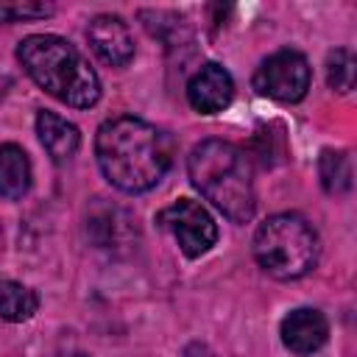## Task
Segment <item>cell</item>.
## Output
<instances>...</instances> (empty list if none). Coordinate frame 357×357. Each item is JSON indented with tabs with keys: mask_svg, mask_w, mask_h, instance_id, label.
Wrapping results in <instances>:
<instances>
[{
	"mask_svg": "<svg viewBox=\"0 0 357 357\" xmlns=\"http://www.w3.org/2000/svg\"><path fill=\"white\" fill-rule=\"evenodd\" d=\"M321 181H324V190L329 195L346 192L349 184H351L349 156L340 153V151H324V156H321Z\"/></svg>",
	"mask_w": 357,
	"mask_h": 357,
	"instance_id": "13",
	"label": "cell"
},
{
	"mask_svg": "<svg viewBox=\"0 0 357 357\" xmlns=\"http://www.w3.org/2000/svg\"><path fill=\"white\" fill-rule=\"evenodd\" d=\"M36 134H39L42 148L56 162H64V159L75 156V151L81 145L78 128L70 120H64V117H59L56 112H47V109L36 114Z\"/></svg>",
	"mask_w": 357,
	"mask_h": 357,
	"instance_id": "10",
	"label": "cell"
},
{
	"mask_svg": "<svg viewBox=\"0 0 357 357\" xmlns=\"http://www.w3.org/2000/svg\"><path fill=\"white\" fill-rule=\"evenodd\" d=\"M192 187L229 220L248 223L257 209L251 165L245 153L226 139H204L187 156Z\"/></svg>",
	"mask_w": 357,
	"mask_h": 357,
	"instance_id": "3",
	"label": "cell"
},
{
	"mask_svg": "<svg viewBox=\"0 0 357 357\" xmlns=\"http://www.w3.org/2000/svg\"><path fill=\"white\" fill-rule=\"evenodd\" d=\"M326 81L337 92H349L354 86V56L343 47L332 50L326 59Z\"/></svg>",
	"mask_w": 357,
	"mask_h": 357,
	"instance_id": "14",
	"label": "cell"
},
{
	"mask_svg": "<svg viewBox=\"0 0 357 357\" xmlns=\"http://www.w3.org/2000/svg\"><path fill=\"white\" fill-rule=\"evenodd\" d=\"M25 73L56 100L73 109H89L100 98V78L73 42L56 33H31L17 45Z\"/></svg>",
	"mask_w": 357,
	"mask_h": 357,
	"instance_id": "2",
	"label": "cell"
},
{
	"mask_svg": "<svg viewBox=\"0 0 357 357\" xmlns=\"http://www.w3.org/2000/svg\"><path fill=\"white\" fill-rule=\"evenodd\" d=\"M234 98V81L226 67L206 61L190 81H187V100L201 114L223 112Z\"/></svg>",
	"mask_w": 357,
	"mask_h": 357,
	"instance_id": "9",
	"label": "cell"
},
{
	"mask_svg": "<svg viewBox=\"0 0 357 357\" xmlns=\"http://www.w3.org/2000/svg\"><path fill=\"white\" fill-rule=\"evenodd\" d=\"M28 187H31L28 153L14 142L0 145V198L17 201L28 192Z\"/></svg>",
	"mask_w": 357,
	"mask_h": 357,
	"instance_id": "11",
	"label": "cell"
},
{
	"mask_svg": "<svg viewBox=\"0 0 357 357\" xmlns=\"http://www.w3.org/2000/svg\"><path fill=\"white\" fill-rule=\"evenodd\" d=\"M310 64L298 50H276L254 73V89L279 103H296L310 89Z\"/></svg>",
	"mask_w": 357,
	"mask_h": 357,
	"instance_id": "6",
	"label": "cell"
},
{
	"mask_svg": "<svg viewBox=\"0 0 357 357\" xmlns=\"http://www.w3.org/2000/svg\"><path fill=\"white\" fill-rule=\"evenodd\" d=\"M95 156L112 187L137 195L162 181L173 159V145L162 128L134 114H120L98 128Z\"/></svg>",
	"mask_w": 357,
	"mask_h": 357,
	"instance_id": "1",
	"label": "cell"
},
{
	"mask_svg": "<svg viewBox=\"0 0 357 357\" xmlns=\"http://www.w3.org/2000/svg\"><path fill=\"white\" fill-rule=\"evenodd\" d=\"M279 335H282L284 349H290L298 357H310L324 349L329 337V321L315 307H298L282 318Z\"/></svg>",
	"mask_w": 357,
	"mask_h": 357,
	"instance_id": "7",
	"label": "cell"
},
{
	"mask_svg": "<svg viewBox=\"0 0 357 357\" xmlns=\"http://www.w3.org/2000/svg\"><path fill=\"white\" fill-rule=\"evenodd\" d=\"M86 39L95 56L112 67H126L134 59V36L128 25L114 14H98L86 25Z\"/></svg>",
	"mask_w": 357,
	"mask_h": 357,
	"instance_id": "8",
	"label": "cell"
},
{
	"mask_svg": "<svg viewBox=\"0 0 357 357\" xmlns=\"http://www.w3.org/2000/svg\"><path fill=\"white\" fill-rule=\"evenodd\" d=\"M53 14L50 3H0V20L17 22V20H45Z\"/></svg>",
	"mask_w": 357,
	"mask_h": 357,
	"instance_id": "15",
	"label": "cell"
},
{
	"mask_svg": "<svg viewBox=\"0 0 357 357\" xmlns=\"http://www.w3.org/2000/svg\"><path fill=\"white\" fill-rule=\"evenodd\" d=\"M318 234L296 212L265 218L254 231V259L259 268L282 282L301 279L318 262Z\"/></svg>",
	"mask_w": 357,
	"mask_h": 357,
	"instance_id": "4",
	"label": "cell"
},
{
	"mask_svg": "<svg viewBox=\"0 0 357 357\" xmlns=\"http://www.w3.org/2000/svg\"><path fill=\"white\" fill-rule=\"evenodd\" d=\"M156 223L173 234V240L190 259L206 254L218 240V223L192 198H178L170 206H165L156 215Z\"/></svg>",
	"mask_w": 357,
	"mask_h": 357,
	"instance_id": "5",
	"label": "cell"
},
{
	"mask_svg": "<svg viewBox=\"0 0 357 357\" xmlns=\"http://www.w3.org/2000/svg\"><path fill=\"white\" fill-rule=\"evenodd\" d=\"M36 310H39V296L31 287L14 279H0V318L3 321L20 324V321L33 318Z\"/></svg>",
	"mask_w": 357,
	"mask_h": 357,
	"instance_id": "12",
	"label": "cell"
}]
</instances>
